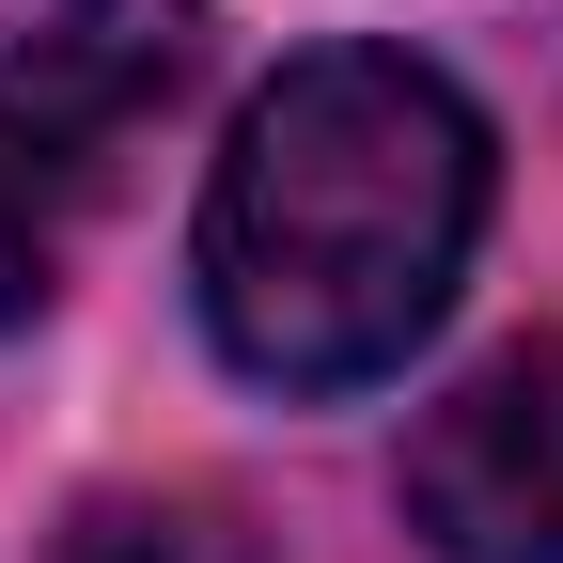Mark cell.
Wrapping results in <instances>:
<instances>
[{
	"instance_id": "obj_1",
	"label": "cell",
	"mask_w": 563,
	"mask_h": 563,
	"mask_svg": "<svg viewBox=\"0 0 563 563\" xmlns=\"http://www.w3.org/2000/svg\"><path fill=\"white\" fill-rule=\"evenodd\" d=\"M485 235V110L407 47H313L203 188V329L266 391H361L454 313Z\"/></svg>"
},
{
	"instance_id": "obj_2",
	"label": "cell",
	"mask_w": 563,
	"mask_h": 563,
	"mask_svg": "<svg viewBox=\"0 0 563 563\" xmlns=\"http://www.w3.org/2000/svg\"><path fill=\"white\" fill-rule=\"evenodd\" d=\"M203 79V0H47L0 32V141L32 173H110Z\"/></svg>"
},
{
	"instance_id": "obj_3",
	"label": "cell",
	"mask_w": 563,
	"mask_h": 563,
	"mask_svg": "<svg viewBox=\"0 0 563 563\" xmlns=\"http://www.w3.org/2000/svg\"><path fill=\"white\" fill-rule=\"evenodd\" d=\"M407 532L439 563H563V344L485 361L407 439Z\"/></svg>"
},
{
	"instance_id": "obj_4",
	"label": "cell",
	"mask_w": 563,
	"mask_h": 563,
	"mask_svg": "<svg viewBox=\"0 0 563 563\" xmlns=\"http://www.w3.org/2000/svg\"><path fill=\"white\" fill-rule=\"evenodd\" d=\"M47 563H251V548H235L220 517H188V501H95Z\"/></svg>"
},
{
	"instance_id": "obj_5",
	"label": "cell",
	"mask_w": 563,
	"mask_h": 563,
	"mask_svg": "<svg viewBox=\"0 0 563 563\" xmlns=\"http://www.w3.org/2000/svg\"><path fill=\"white\" fill-rule=\"evenodd\" d=\"M47 266H63V235H47V173L0 141V329L47 313Z\"/></svg>"
}]
</instances>
